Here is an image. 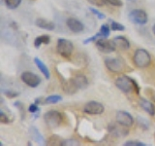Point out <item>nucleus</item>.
<instances>
[{
    "mask_svg": "<svg viewBox=\"0 0 155 146\" xmlns=\"http://www.w3.org/2000/svg\"><path fill=\"white\" fill-rule=\"evenodd\" d=\"M114 84L124 94H129L132 92H135L136 95L140 94V87L138 86L137 82L127 75H122L116 78Z\"/></svg>",
    "mask_w": 155,
    "mask_h": 146,
    "instance_id": "nucleus-1",
    "label": "nucleus"
},
{
    "mask_svg": "<svg viewBox=\"0 0 155 146\" xmlns=\"http://www.w3.org/2000/svg\"><path fill=\"white\" fill-rule=\"evenodd\" d=\"M105 65L114 73H123L129 70L126 62L121 57H107L105 60Z\"/></svg>",
    "mask_w": 155,
    "mask_h": 146,
    "instance_id": "nucleus-2",
    "label": "nucleus"
},
{
    "mask_svg": "<svg viewBox=\"0 0 155 146\" xmlns=\"http://www.w3.org/2000/svg\"><path fill=\"white\" fill-rule=\"evenodd\" d=\"M133 61L134 64L137 67L140 68L147 67L150 64V62H151V56L144 49H138V50H136L134 54Z\"/></svg>",
    "mask_w": 155,
    "mask_h": 146,
    "instance_id": "nucleus-3",
    "label": "nucleus"
},
{
    "mask_svg": "<svg viewBox=\"0 0 155 146\" xmlns=\"http://www.w3.org/2000/svg\"><path fill=\"white\" fill-rule=\"evenodd\" d=\"M44 120L47 126L51 129H56L62 124V114L56 110H50L44 115Z\"/></svg>",
    "mask_w": 155,
    "mask_h": 146,
    "instance_id": "nucleus-4",
    "label": "nucleus"
},
{
    "mask_svg": "<svg viewBox=\"0 0 155 146\" xmlns=\"http://www.w3.org/2000/svg\"><path fill=\"white\" fill-rule=\"evenodd\" d=\"M56 50H57V53L59 54L62 57L70 58L73 51H74V45H73V43L70 40H67V39H64V38H60L57 40Z\"/></svg>",
    "mask_w": 155,
    "mask_h": 146,
    "instance_id": "nucleus-5",
    "label": "nucleus"
},
{
    "mask_svg": "<svg viewBox=\"0 0 155 146\" xmlns=\"http://www.w3.org/2000/svg\"><path fill=\"white\" fill-rule=\"evenodd\" d=\"M128 17H129L130 22H132L135 24H140V26H143V24L147 23V21H148L147 12L143 11L142 9L132 10V11L129 13Z\"/></svg>",
    "mask_w": 155,
    "mask_h": 146,
    "instance_id": "nucleus-6",
    "label": "nucleus"
},
{
    "mask_svg": "<svg viewBox=\"0 0 155 146\" xmlns=\"http://www.w3.org/2000/svg\"><path fill=\"white\" fill-rule=\"evenodd\" d=\"M21 79L25 85H27L30 88H37L41 83V78L35 73L30 71H24L21 73Z\"/></svg>",
    "mask_w": 155,
    "mask_h": 146,
    "instance_id": "nucleus-7",
    "label": "nucleus"
},
{
    "mask_svg": "<svg viewBox=\"0 0 155 146\" xmlns=\"http://www.w3.org/2000/svg\"><path fill=\"white\" fill-rule=\"evenodd\" d=\"M84 111L89 115H100L105 111L104 105L98 101H88L84 105Z\"/></svg>",
    "mask_w": 155,
    "mask_h": 146,
    "instance_id": "nucleus-8",
    "label": "nucleus"
},
{
    "mask_svg": "<svg viewBox=\"0 0 155 146\" xmlns=\"http://www.w3.org/2000/svg\"><path fill=\"white\" fill-rule=\"evenodd\" d=\"M96 48L98 49L100 52H103L106 54L113 53L116 50L115 45L114 41L107 40L106 38H100L96 41Z\"/></svg>",
    "mask_w": 155,
    "mask_h": 146,
    "instance_id": "nucleus-9",
    "label": "nucleus"
},
{
    "mask_svg": "<svg viewBox=\"0 0 155 146\" xmlns=\"http://www.w3.org/2000/svg\"><path fill=\"white\" fill-rule=\"evenodd\" d=\"M115 120L119 125L124 126L126 128L132 127V125L134 123V119H133L132 115L126 111H118L117 113H116Z\"/></svg>",
    "mask_w": 155,
    "mask_h": 146,
    "instance_id": "nucleus-10",
    "label": "nucleus"
},
{
    "mask_svg": "<svg viewBox=\"0 0 155 146\" xmlns=\"http://www.w3.org/2000/svg\"><path fill=\"white\" fill-rule=\"evenodd\" d=\"M66 24L68 28L74 33H80L81 31H84V26L82 24V23H81L79 19H77L75 18L68 19L66 21Z\"/></svg>",
    "mask_w": 155,
    "mask_h": 146,
    "instance_id": "nucleus-11",
    "label": "nucleus"
},
{
    "mask_svg": "<svg viewBox=\"0 0 155 146\" xmlns=\"http://www.w3.org/2000/svg\"><path fill=\"white\" fill-rule=\"evenodd\" d=\"M113 41L115 45L116 49H119V50H128L130 48V42L127 38H125L123 36H116L113 39Z\"/></svg>",
    "mask_w": 155,
    "mask_h": 146,
    "instance_id": "nucleus-12",
    "label": "nucleus"
},
{
    "mask_svg": "<svg viewBox=\"0 0 155 146\" xmlns=\"http://www.w3.org/2000/svg\"><path fill=\"white\" fill-rule=\"evenodd\" d=\"M73 82H74L75 86L77 87L78 90H84L88 86V81H87V78L84 75H76L72 78Z\"/></svg>",
    "mask_w": 155,
    "mask_h": 146,
    "instance_id": "nucleus-13",
    "label": "nucleus"
},
{
    "mask_svg": "<svg viewBox=\"0 0 155 146\" xmlns=\"http://www.w3.org/2000/svg\"><path fill=\"white\" fill-rule=\"evenodd\" d=\"M139 104L145 112H147L150 116H154L155 115V105L152 103V102L148 101L147 99H140L139 100Z\"/></svg>",
    "mask_w": 155,
    "mask_h": 146,
    "instance_id": "nucleus-14",
    "label": "nucleus"
},
{
    "mask_svg": "<svg viewBox=\"0 0 155 146\" xmlns=\"http://www.w3.org/2000/svg\"><path fill=\"white\" fill-rule=\"evenodd\" d=\"M35 24L40 28H43V29H46V30H48V31H52L54 30L55 28V24L53 23L51 21H47L45 19H37L36 22H35Z\"/></svg>",
    "mask_w": 155,
    "mask_h": 146,
    "instance_id": "nucleus-15",
    "label": "nucleus"
},
{
    "mask_svg": "<svg viewBox=\"0 0 155 146\" xmlns=\"http://www.w3.org/2000/svg\"><path fill=\"white\" fill-rule=\"evenodd\" d=\"M62 88H63V91H64L67 95H74L78 92V89L75 86L74 82H73L72 78L69 80L63 81L62 82Z\"/></svg>",
    "mask_w": 155,
    "mask_h": 146,
    "instance_id": "nucleus-16",
    "label": "nucleus"
},
{
    "mask_svg": "<svg viewBox=\"0 0 155 146\" xmlns=\"http://www.w3.org/2000/svg\"><path fill=\"white\" fill-rule=\"evenodd\" d=\"M34 62H35V64L37 65V67L39 68V70H40L42 73H43V75L45 76L47 79H50V77H51V73H50V70H48V68L47 67V65L44 63L40 58H38V57H35L34 58Z\"/></svg>",
    "mask_w": 155,
    "mask_h": 146,
    "instance_id": "nucleus-17",
    "label": "nucleus"
},
{
    "mask_svg": "<svg viewBox=\"0 0 155 146\" xmlns=\"http://www.w3.org/2000/svg\"><path fill=\"white\" fill-rule=\"evenodd\" d=\"M46 144L50 146H62V145H65V140L62 139L60 136L53 134L47 139Z\"/></svg>",
    "mask_w": 155,
    "mask_h": 146,
    "instance_id": "nucleus-18",
    "label": "nucleus"
},
{
    "mask_svg": "<svg viewBox=\"0 0 155 146\" xmlns=\"http://www.w3.org/2000/svg\"><path fill=\"white\" fill-rule=\"evenodd\" d=\"M51 42V37L48 35H41L39 36L35 39V41H34V46H35V48L39 49L41 47L42 44H50Z\"/></svg>",
    "mask_w": 155,
    "mask_h": 146,
    "instance_id": "nucleus-19",
    "label": "nucleus"
},
{
    "mask_svg": "<svg viewBox=\"0 0 155 146\" xmlns=\"http://www.w3.org/2000/svg\"><path fill=\"white\" fill-rule=\"evenodd\" d=\"M62 101V96L59 95H51V96H47L44 102L45 103H51V104H55L58 103V102Z\"/></svg>",
    "mask_w": 155,
    "mask_h": 146,
    "instance_id": "nucleus-20",
    "label": "nucleus"
},
{
    "mask_svg": "<svg viewBox=\"0 0 155 146\" xmlns=\"http://www.w3.org/2000/svg\"><path fill=\"white\" fill-rule=\"evenodd\" d=\"M109 23H110V26L111 30H114V31H124L125 30V26L123 24H121L117 22L111 21V19H109Z\"/></svg>",
    "mask_w": 155,
    "mask_h": 146,
    "instance_id": "nucleus-21",
    "label": "nucleus"
},
{
    "mask_svg": "<svg viewBox=\"0 0 155 146\" xmlns=\"http://www.w3.org/2000/svg\"><path fill=\"white\" fill-rule=\"evenodd\" d=\"M4 2L8 9L14 10V9H17L19 5H21V0H4Z\"/></svg>",
    "mask_w": 155,
    "mask_h": 146,
    "instance_id": "nucleus-22",
    "label": "nucleus"
},
{
    "mask_svg": "<svg viewBox=\"0 0 155 146\" xmlns=\"http://www.w3.org/2000/svg\"><path fill=\"white\" fill-rule=\"evenodd\" d=\"M99 31L101 32L103 38H107V37H109L110 33V26H109V23H104L101 26V28Z\"/></svg>",
    "mask_w": 155,
    "mask_h": 146,
    "instance_id": "nucleus-23",
    "label": "nucleus"
},
{
    "mask_svg": "<svg viewBox=\"0 0 155 146\" xmlns=\"http://www.w3.org/2000/svg\"><path fill=\"white\" fill-rule=\"evenodd\" d=\"M31 134H33V138L35 139L37 142L39 143H44V138L42 137V135L40 134V133L37 130V129H35L34 127L31 128Z\"/></svg>",
    "mask_w": 155,
    "mask_h": 146,
    "instance_id": "nucleus-24",
    "label": "nucleus"
},
{
    "mask_svg": "<svg viewBox=\"0 0 155 146\" xmlns=\"http://www.w3.org/2000/svg\"><path fill=\"white\" fill-rule=\"evenodd\" d=\"M137 122H138V124L140 125V127H142L143 129H144V130H148L149 129L150 124H149V122L147 119L143 118V117H138Z\"/></svg>",
    "mask_w": 155,
    "mask_h": 146,
    "instance_id": "nucleus-25",
    "label": "nucleus"
},
{
    "mask_svg": "<svg viewBox=\"0 0 155 146\" xmlns=\"http://www.w3.org/2000/svg\"><path fill=\"white\" fill-rule=\"evenodd\" d=\"M98 38H103V36H102V34H101L100 31H99L98 33H96L95 35H93V36H91V37H89V38L85 39V40L84 41V45H87V44H89V43H91V42H96L97 40H98Z\"/></svg>",
    "mask_w": 155,
    "mask_h": 146,
    "instance_id": "nucleus-26",
    "label": "nucleus"
},
{
    "mask_svg": "<svg viewBox=\"0 0 155 146\" xmlns=\"http://www.w3.org/2000/svg\"><path fill=\"white\" fill-rule=\"evenodd\" d=\"M104 2H105V4H109V5H111V6H114V7H121L123 5L121 0H104Z\"/></svg>",
    "mask_w": 155,
    "mask_h": 146,
    "instance_id": "nucleus-27",
    "label": "nucleus"
},
{
    "mask_svg": "<svg viewBox=\"0 0 155 146\" xmlns=\"http://www.w3.org/2000/svg\"><path fill=\"white\" fill-rule=\"evenodd\" d=\"M89 10L91 11V13H92V14H94L95 16H96L97 18H98L99 19H106V15H105V14L101 13L100 11H98V10L94 9L93 7H89Z\"/></svg>",
    "mask_w": 155,
    "mask_h": 146,
    "instance_id": "nucleus-28",
    "label": "nucleus"
},
{
    "mask_svg": "<svg viewBox=\"0 0 155 146\" xmlns=\"http://www.w3.org/2000/svg\"><path fill=\"white\" fill-rule=\"evenodd\" d=\"M125 146H145V144L143 142H140V141H137V140H129L126 141L124 143Z\"/></svg>",
    "mask_w": 155,
    "mask_h": 146,
    "instance_id": "nucleus-29",
    "label": "nucleus"
},
{
    "mask_svg": "<svg viewBox=\"0 0 155 146\" xmlns=\"http://www.w3.org/2000/svg\"><path fill=\"white\" fill-rule=\"evenodd\" d=\"M0 122H1L2 124H9V123H11L12 120H10L8 118V116L4 113L3 111L0 112Z\"/></svg>",
    "mask_w": 155,
    "mask_h": 146,
    "instance_id": "nucleus-30",
    "label": "nucleus"
},
{
    "mask_svg": "<svg viewBox=\"0 0 155 146\" xmlns=\"http://www.w3.org/2000/svg\"><path fill=\"white\" fill-rule=\"evenodd\" d=\"M28 111L30 112V113L34 114V113H38L39 111H40V108H39V106L37 105V103H31L28 107Z\"/></svg>",
    "mask_w": 155,
    "mask_h": 146,
    "instance_id": "nucleus-31",
    "label": "nucleus"
},
{
    "mask_svg": "<svg viewBox=\"0 0 155 146\" xmlns=\"http://www.w3.org/2000/svg\"><path fill=\"white\" fill-rule=\"evenodd\" d=\"M3 94L7 97H9V99H14V97H17L18 96H19V92H13V91H4Z\"/></svg>",
    "mask_w": 155,
    "mask_h": 146,
    "instance_id": "nucleus-32",
    "label": "nucleus"
},
{
    "mask_svg": "<svg viewBox=\"0 0 155 146\" xmlns=\"http://www.w3.org/2000/svg\"><path fill=\"white\" fill-rule=\"evenodd\" d=\"M145 94H147L150 99L155 102V90L151 89V88H148V89L145 90Z\"/></svg>",
    "mask_w": 155,
    "mask_h": 146,
    "instance_id": "nucleus-33",
    "label": "nucleus"
},
{
    "mask_svg": "<svg viewBox=\"0 0 155 146\" xmlns=\"http://www.w3.org/2000/svg\"><path fill=\"white\" fill-rule=\"evenodd\" d=\"M88 1H89L91 4L96 5V6H98V7L103 6V5L105 4L104 0H88Z\"/></svg>",
    "mask_w": 155,
    "mask_h": 146,
    "instance_id": "nucleus-34",
    "label": "nucleus"
},
{
    "mask_svg": "<svg viewBox=\"0 0 155 146\" xmlns=\"http://www.w3.org/2000/svg\"><path fill=\"white\" fill-rule=\"evenodd\" d=\"M152 31H153V34H154V35H155V24H154V26H153V27H152Z\"/></svg>",
    "mask_w": 155,
    "mask_h": 146,
    "instance_id": "nucleus-35",
    "label": "nucleus"
},
{
    "mask_svg": "<svg viewBox=\"0 0 155 146\" xmlns=\"http://www.w3.org/2000/svg\"><path fill=\"white\" fill-rule=\"evenodd\" d=\"M128 1H129V2H135L136 0H128Z\"/></svg>",
    "mask_w": 155,
    "mask_h": 146,
    "instance_id": "nucleus-36",
    "label": "nucleus"
}]
</instances>
